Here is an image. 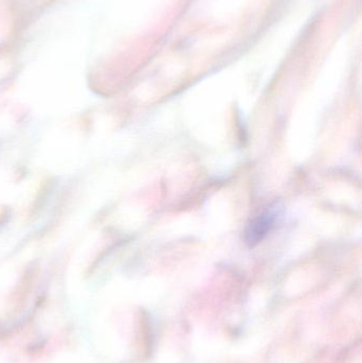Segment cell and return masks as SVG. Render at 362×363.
I'll return each mask as SVG.
<instances>
[{
    "label": "cell",
    "mask_w": 362,
    "mask_h": 363,
    "mask_svg": "<svg viewBox=\"0 0 362 363\" xmlns=\"http://www.w3.org/2000/svg\"><path fill=\"white\" fill-rule=\"evenodd\" d=\"M277 221L275 211L268 209L260 215L256 216L248 224L245 230V241L247 245H258L271 232Z\"/></svg>",
    "instance_id": "obj_1"
}]
</instances>
